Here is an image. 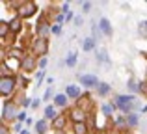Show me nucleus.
<instances>
[{
  "label": "nucleus",
  "mask_w": 147,
  "mask_h": 134,
  "mask_svg": "<svg viewBox=\"0 0 147 134\" xmlns=\"http://www.w3.org/2000/svg\"><path fill=\"white\" fill-rule=\"evenodd\" d=\"M34 52H36L37 56H43L49 52V41L47 37H39V39L34 41Z\"/></svg>",
  "instance_id": "nucleus-3"
},
{
  "label": "nucleus",
  "mask_w": 147,
  "mask_h": 134,
  "mask_svg": "<svg viewBox=\"0 0 147 134\" xmlns=\"http://www.w3.org/2000/svg\"><path fill=\"white\" fill-rule=\"evenodd\" d=\"M21 67L24 69V71H32V69L36 67V60H34V56H26L24 60H21Z\"/></svg>",
  "instance_id": "nucleus-8"
},
{
  "label": "nucleus",
  "mask_w": 147,
  "mask_h": 134,
  "mask_svg": "<svg viewBox=\"0 0 147 134\" xmlns=\"http://www.w3.org/2000/svg\"><path fill=\"white\" fill-rule=\"evenodd\" d=\"M21 134H28V132H26V131H22V132H21Z\"/></svg>",
  "instance_id": "nucleus-29"
},
{
  "label": "nucleus",
  "mask_w": 147,
  "mask_h": 134,
  "mask_svg": "<svg viewBox=\"0 0 147 134\" xmlns=\"http://www.w3.org/2000/svg\"><path fill=\"white\" fill-rule=\"evenodd\" d=\"M52 34H60V26H52Z\"/></svg>",
  "instance_id": "nucleus-26"
},
{
  "label": "nucleus",
  "mask_w": 147,
  "mask_h": 134,
  "mask_svg": "<svg viewBox=\"0 0 147 134\" xmlns=\"http://www.w3.org/2000/svg\"><path fill=\"white\" fill-rule=\"evenodd\" d=\"M67 97H71V99L80 97V90L76 86H67Z\"/></svg>",
  "instance_id": "nucleus-12"
},
{
  "label": "nucleus",
  "mask_w": 147,
  "mask_h": 134,
  "mask_svg": "<svg viewBox=\"0 0 147 134\" xmlns=\"http://www.w3.org/2000/svg\"><path fill=\"white\" fill-rule=\"evenodd\" d=\"M41 80H43V71H41V73H39V75H37V84H39V82H41Z\"/></svg>",
  "instance_id": "nucleus-28"
},
{
  "label": "nucleus",
  "mask_w": 147,
  "mask_h": 134,
  "mask_svg": "<svg viewBox=\"0 0 147 134\" xmlns=\"http://www.w3.org/2000/svg\"><path fill=\"white\" fill-rule=\"evenodd\" d=\"M93 47H95V41H93V37H88V39L84 41V51H91Z\"/></svg>",
  "instance_id": "nucleus-18"
},
{
  "label": "nucleus",
  "mask_w": 147,
  "mask_h": 134,
  "mask_svg": "<svg viewBox=\"0 0 147 134\" xmlns=\"http://www.w3.org/2000/svg\"><path fill=\"white\" fill-rule=\"evenodd\" d=\"M9 30L11 32H19V30H21V19L19 17H15V19L9 21Z\"/></svg>",
  "instance_id": "nucleus-13"
},
{
  "label": "nucleus",
  "mask_w": 147,
  "mask_h": 134,
  "mask_svg": "<svg viewBox=\"0 0 147 134\" xmlns=\"http://www.w3.org/2000/svg\"><path fill=\"white\" fill-rule=\"evenodd\" d=\"M13 88H15V78L13 76H2V80H0L2 97H9V95L13 93Z\"/></svg>",
  "instance_id": "nucleus-2"
},
{
  "label": "nucleus",
  "mask_w": 147,
  "mask_h": 134,
  "mask_svg": "<svg viewBox=\"0 0 147 134\" xmlns=\"http://www.w3.org/2000/svg\"><path fill=\"white\" fill-rule=\"evenodd\" d=\"M127 125H130V127H136V125H138L136 114H129V116H127Z\"/></svg>",
  "instance_id": "nucleus-16"
},
{
  "label": "nucleus",
  "mask_w": 147,
  "mask_h": 134,
  "mask_svg": "<svg viewBox=\"0 0 147 134\" xmlns=\"http://www.w3.org/2000/svg\"><path fill=\"white\" fill-rule=\"evenodd\" d=\"M45 65H47V58H43V60L39 62V67H45Z\"/></svg>",
  "instance_id": "nucleus-27"
},
{
  "label": "nucleus",
  "mask_w": 147,
  "mask_h": 134,
  "mask_svg": "<svg viewBox=\"0 0 147 134\" xmlns=\"http://www.w3.org/2000/svg\"><path fill=\"white\" fill-rule=\"evenodd\" d=\"M115 104L121 108V112H125L127 116H129V112L138 104V102H136V97H134V95H119V97L115 99Z\"/></svg>",
  "instance_id": "nucleus-1"
},
{
  "label": "nucleus",
  "mask_w": 147,
  "mask_h": 134,
  "mask_svg": "<svg viewBox=\"0 0 147 134\" xmlns=\"http://www.w3.org/2000/svg\"><path fill=\"white\" fill-rule=\"evenodd\" d=\"M65 121H67V117H65V116H58L56 119L52 121V127H54V129H58V131H60V129H63Z\"/></svg>",
  "instance_id": "nucleus-10"
},
{
  "label": "nucleus",
  "mask_w": 147,
  "mask_h": 134,
  "mask_svg": "<svg viewBox=\"0 0 147 134\" xmlns=\"http://www.w3.org/2000/svg\"><path fill=\"white\" fill-rule=\"evenodd\" d=\"M45 117H47V119H52V121H54V119L58 117V112L52 108V106H47V110H45Z\"/></svg>",
  "instance_id": "nucleus-14"
},
{
  "label": "nucleus",
  "mask_w": 147,
  "mask_h": 134,
  "mask_svg": "<svg viewBox=\"0 0 147 134\" xmlns=\"http://www.w3.org/2000/svg\"><path fill=\"white\" fill-rule=\"evenodd\" d=\"M71 119L75 121V123H84V119H86V112L80 110V108L73 110V112H71Z\"/></svg>",
  "instance_id": "nucleus-7"
},
{
  "label": "nucleus",
  "mask_w": 147,
  "mask_h": 134,
  "mask_svg": "<svg viewBox=\"0 0 147 134\" xmlns=\"http://www.w3.org/2000/svg\"><path fill=\"white\" fill-rule=\"evenodd\" d=\"M50 95H52V88H49V90H47V93H45V99H47V101L50 99Z\"/></svg>",
  "instance_id": "nucleus-24"
},
{
  "label": "nucleus",
  "mask_w": 147,
  "mask_h": 134,
  "mask_svg": "<svg viewBox=\"0 0 147 134\" xmlns=\"http://www.w3.org/2000/svg\"><path fill=\"white\" fill-rule=\"evenodd\" d=\"M73 131H75V134H88L90 129H88L86 123H75V129H73Z\"/></svg>",
  "instance_id": "nucleus-11"
},
{
  "label": "nucleus",
  "mask_w": 147,
  "mask_h": 134,
  "mask_svg": "<svg viewBox=\"0 0 147 134\" xmlns=\"http://www.w3.org/2000/svg\"><path fill=\"white\" fill-rule=\"evenodd\" d=\"M47 121H45V119H41V121H37V123H36V131L37 132H39V134H45V132H47Z\"/></svg>",
  "instance_id": "nucleus-15"
},
{
  "label": "nucleus",
  "mask_w": 147,
  "mask_h": 134,
  "mask_svg": "<svg viewBox=\"0 0 147 134\" xmlns=\"http://www.w3.org/2000/svg\"><path fill=\"white\" fill-rule=\"evenodd\" d=\"M75 63H76V54H75V52H73V54L69 56V60H67V65H69V67H73V65H75Z\"/></svg>",
  "instance_id": "nucleus-21"
},
{
  "label": "nucleus",
  "mask_w": 147,
  "mask_h": 134,
  "mask_svg": "<svg viewBox=\"0 0 147 134\" xmlns=\"http://www.w3.org/2000/svg\"><path fill=\"white\" fill-rule=\"evenodd\" d=\"M80 82H82L86 88L99 86V80H97V76H93V75H84V76H80Z\"/></svg>",
  "instance_id": "nucleus-5"
},
{
  "label": "nucleus",
  "mask_w": 147,
  "mask_h": 134,
  "mask_svg": "<svg viewBox=\"0 0 147 134\" xmlns=\"http://www.w3.org/2000/svg\"><path fill=\"white\" fill-rule=\"evenodd\" d=\"M90 6H91L90 2H82V7H84V11H88V9H90Z\"/></svg>",
  "instance_id": "nucleus-25"
},
{
  "label": "nucleus",
  "mask_w": 147,
  "mask_h": 134,
  "mask_svg": "<svg viewBox=\"0 0 147 134\" xmlns=\"http://www.w3.org/2000/svg\"><path fill=\"white\" fill-rule=\"evenodd\" d=\"M102 112L104 116H112L114 114V104H102Z\"/></svg>",
  "instance_id": "nucleus-19"
},
{
  "label": "nucleus",
  "mask_w": 147,
  "mask_h": 134,
  "mask_svg": "<svg viewBox=\"0 0 147 134\" xmlns=\"http://www.w3.org/2000/svg\"><path fill=\"white\" fill-rule=\"evenodd\" d=\"M54 102H56L58 106H65L67 104V97H65V95H56V97H54Z\"/></svg>",
  "instance_id": "nucleus-17"
},
{
  "label": "nucleus",
  "mask_w": 147,
  "mask_h": 134,
  "mask_svg": "<svg viewBox=\"0 0 147 134\" xmlns=\"http://www.w3.org/2000/svg\"><path fill=\"white\" fill-rule=\"evenodd\" d=\"M2 117H4V119H13V117H15V104H13V102H6V104H4Z\"/></svg>",
  "instance_id": "nucleus-6"
},
{
  "label": "nucleus",
  "mask_w": 147,
  "mask_h": 134,
  "mask_svg": "<svg viewBox=\"0 0 147 134\" xmlns=\"http://www.w3.org/2000/svg\"><path fill=\"white\" fill-rule=\"evenodd\" d=\"M37 9V6L34 2H24L21 7H19V13H21V17H30V15H34Z\"/></svg>",
  "instance_id": "nucleus-4"
},
{
  "label": "nucleus",
  "mask_w": 147,
  "mask_h": 134,
  "mask_svg": "<svg viewBox=\"0 0 147 134\" xmlns=\"http://www.w3.org/2000/svg\"><path fill=\"white\" fill-rule=\"evenodd\" d=\"M100 30H102L106 36H112V26H110V21L108 19H100Z\"/></svg>",
  "instance_id": "nucleus-9"
},
{
  "label": "nucleus",
  "mask_w": 147,
  "mask_h": 134,
  "mask_svg": "<svg viewBox=\"0 0 147 134\" xmlns=\"http://www.w3.org/2000/svg\"><path fill=\"white\" fill-rule=\"evenodd\" d=\"M108 91H110V86H108V84H99V93L100 95H106Z\"/></svg>",
  "instance_id": "nucleus-20"
},
{
  "label": "nucleus",
  "mask_w": 147,
  "mask_h": 134,
  "mask_svg": "<svg viewBox=\"0 0 147 134\" xmlns=\"http://www.w3.org/2000/svg\"><path fill=\"white\" fill-rule=\"evenodd\" d=\"M140 34H144V36L147 37V22H142L140 24Z\"/></svg>",
  "instance_id": "nucleus-22"
},
{
  "label": "nucleus",
  "mask_w": 147,
  "mask_h": 134,
  "mask_svg": "<svg viewBox=\"0 0 147 134\" xmlns=\"http://www.w3.org/2000/svg\"><path fill=\"white\" fill-rule=\"evenodd\" d=\"M129 88L132 91H138V86H136V82H134V80H129Z\"/></svg>",
  "instance_id": "nucleus-23"
}]
</instances>
